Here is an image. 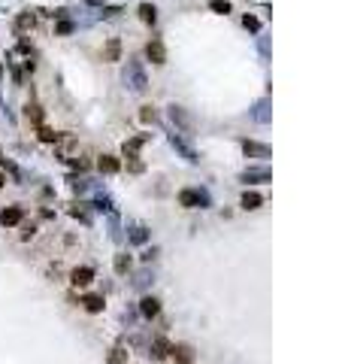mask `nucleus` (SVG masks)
I'll return each instance as SVG.
<instances>
[{"label": "nucleus", "instance_id": "1", "mask_svg": "<svg viewBox=\"0 0 345 364\" xmlns=\"http://www.w3.org/2000/svg\"><path fill=\"white\" fill-rule=\"evenodd\" d=\"M124 85L133 91V94H142L145 88H149V79H145V70H142V64L133 58V61H127V67H124Z\"/></svg>", "mask_w": 345, "mask_h": 364}, {"label": "nucleus", "instance_id": "2", "mask_svg": "<svg viewBox=\"0 0 345 364\" xmlns=\"http://www.w3.org/2000/svg\"><path fill=\"white\" fill-rule=\"evenodd\" d=\"M179 207H185V210H206L209 207V194L203 188H182L179 191Z\"/></svg>", "mask_w": 345, "mask_h": 364}, {"label": "nucleus", "instance_id": "3", "mask_svg": "<svg viewBox=\"0 0 345 364\" xmlns=\"http://www.w3.org/2000/svg\"><path fill=\"white\" fill-rule=\"evenodd\" d=\"M91 282H94V267L82 264V267H73V270H70V286H73V289H88Z\"/></svg>", "mask_w": 345, "mask_h": 364}, {"label": "nucleus", "instance_id": "4", "mask_svg": "<svg viewBox=\"0 0 345 364\" xmlns=\"http://www.w3.org/2000/svg\"><path fill=\"white\" fill-rule=\"evenodd\" d=\"M24 222V207L12 204V207H3L0 210V228H15Z\"/></svg>", "mask_w": 345, "mask_h": 364}, {"label": "nucleus", "instance_id": "5", "mask_svg": "<svg viewBox=\"0 0 345 364\" xmlns=\"http://www.w3.org/2000/svg\"><path fill=\"white\" fill-rule=\"evenodd\" d=\"M79 304H82V310H85V313H91V316H97V313H103V310H106V298H103V295H94V292L82 295V298H79Z\"/></svg>", "mask_w": 345, "mask_h": 364}, {"label": "nucleus", "instance_id": "6", "mask_svg": "<svg viewBox=\"0 0 345 364\" xmlns=\"http://www.w3.org/2000/svg\"><path fill=\"white\" fill-rule=\"evenodd\" d=\"M270 179H273V176H270V167H249V170L239 173V182H245V185H249V182H252V185H255V182H270Z\"/></svg>", "mask_w": 345, "mask_h": 364}, {"label": "nucleus", "instance_id": "7", "mask_svg": "<svg viewBox=\"0 0 345 364\" xmlns=\"http://www.w3.org/2000/svg\"><path fill=\"white\" fill-rule=\"evenodd\" d=\"M139 316H142V319H158V316H161V301H158L155 295H145V298L139 301Z\"/></svg>", "mask_w": 345, "mask_h": 364}, {"label": "nucleus", "instance_id": "8", "mask_svg": "<svg viewBox=\"0 0 345 364\" xmlns=\"http://www.w3.org/2000/svg\"><path fill=\"white\" fill-rule=\"evenodd\" d=\"M149 355H152L155 361H164V358H170V343H167V337H164V334H158V337L149 343Z\"/></svg>", "mask_w": 345, "mask_h": 364}, {"label": "nucleus", "instance_id": "9", "mask_svg": "<svg viewBox=\"0 0 345 364\" xmlns=\"http://www.w3.org/2000/svg\"><path fill=\"white\" fill-rule=\"evenodd\" d=\"M170 355H173V361L176 364H194V349H191L188 343H176V346H170Z\"/></svg>", "mask_w": 345, "mask_h": 364}, {"label": "nucleus", "instance_id": "10", "mask_svg": "<svg viewBox=\"0 0 345 364\" xmlns=\"http://www.w3.org/2000/svg\"><path fill=\"white\" fill-rule=\"evenodd\" d=\"M170 118H173V125H179L182 131H194V122H191V115H188L182 106H176V103L170 106Z\"/></svg>", "mask_w": 345, "mask_h": 364}, {"label": "nucleus", "instance_id": "11", "mask_svg": "<svg viewBox=\"0 0 345 364\" xmlns=\"http://www.w3.org/2000/svg\"><path fill=\"white\" fill-rule=\"evenodd\" d=\"M170 143H173V149H179V152L185 155V161H191V164H197V161H200V158H197V152H194V149H191V146H188L179 134H176V131L170 134Z\"/></svg>", "mask_w": 345, "mask_h": 364}, {"label": "nucleus", "instance_id": "12", "mask_svg": "<svg viewBox=\"0 0 345 364\" xmlns=\"http://www.w3.org/2000/svg\"><path fill=\"white\" fill-rule=\"evenodd\" d=\"M145 55H149L152 64H164V61H167V49H164L161 39H152V43L145 46Z\"/></svg>", "mask_w": 345, "mask_h": 364}, {"label": "nucleus", "instance_id": "13", "mask_svg": "<svg viewBox=\"0 0 345 364\" xmlns=\"http://www.w3.org/2000/svg\"><path fill=\"white\" fill-rule=\"evenodd\" d=\"M149 137H152V134H136V137H130V140H124V146H121L124 158H127V155H136V152L149 143Z\"/></svg>", "mask_w": 345, "mask_h": 364}, {"label": "nucleus", "instance_id": "14", "mask_svg": "<svg viewBox=\"0 0 345 364\" xmlns=\"http://www.w3.org/2000/svg\"><path fill=\"white\" fill-rule=\"evenodd\" d=\"M242 152H245L249 158H270V146L255 143V140H242Z\"/></svg>", "mask_w": 345, "mask_h": 364}, {"label": "nucleus", "instance_id": "15", "mask_svg": "<svg viewBox=\"0 0 345 364\" xmlns=\"http://www.w3.org/2000/svg\"><path fill=\"white\" fill-rule=\"evenodd\" d=\"M261 204H264V197H261L258 191H242V197H239V207H242L245 213H255V210H261Z\"/></svg>", "mask_w": 345, "mask_h": 364}, {"label": "nucleus", "instance_id": "16", "mask_svg": "<svg viewBox=\"0 0 345 364\" xmlns=\"http://www.w3.org/2000/svg\"><path fill=\"white\" fill-rule=\"evenodd\" d=\"M149 228L145 225H133L130 231H127V243H133V246H142V243H149Z\"/></svg>", "mask_w": 345, "mask_h": 364}, {"label": "nucleus", "instance_id": "17", "mask_svg": "<svg viewBox=\"0 0 345 364\" xmlns=\"http://www.w3.org/2000/svg\"><path fill=\"white\" fill-rule=\"evenodd\" d=\"M103 61H121V39L112 36L106 46H103Z\"/></svg>", "mask_w": 345, "mask_h": 364}, {"label": "nucleus", "instance_id": "18", "mask_svg": "<svg viewBox=\"0 0 345 364\" xmlns=\"http://www.w3.org/2000/svg\"><path fill=\"white\" fill-rule=\"evenodd\" d=\"M97 170H100V173H118V170H121V161H118L115 155H100Z\"/></svg>", "mask_w": 345, "mask_h": 364}, {"label": "nucleus", "instance_id": "19", "mask_svg": "<svg viewBox=\"0 0 345 364\" xmlns=\"http://www.w3.org/2000/svg\"><path fill=\"white\" fill-rule=\"evenodd\" d=\"M130 264H133V261H130V255H127V252H118V255H115V261H112V270H115L118 276H124V273H130Z\"/></svg>", "mask_w": 345, "mask_h": 364}, {"label": "nucleus", "instance_id": "20", "mask_svg": "<svg viewBox=\"0 0 345 364\" xmlns=\"http://www.w3.org/2000/svg\"><path fill=\"white\" fill-rule=\"evenodd\" d=\"M127 361H130V352L124 346H112L109 355H106V364H127Z\"/></svg>", "mask_w": 345, "mask_h": 364}, {"label": "nucleus", "instance_id": "21", "mask_svg": "<svg viewBox=\"0 0 345 364\" xmlns=\"http://www.w3.org/2000/svg\"><path fill=\"white\" fill-rule=\"evenodd\" d=\"M33 24H36V15H33V12H21V15L15 18V30H18V33H24V30H30Z\"/></svg>", "mask_w": 345, "mask_h": 364}, {"label": "nucleus", "instance_id": "22", "mask_svg": "<svg viewBox=\"0 0 345 364\" xmlns=\"http://www.w3.org/2000/svg\"><path fill=\"white\" fill-rule=\"evenodd\" d=\"M139 18H142L145 24H155V21H158V9H155L152 3H139Z\"/></svg>", "mask_w": 345, "mask_h": 364}, {"label": "nucleus", "instance_id": "23", "mask_svg": "<svg viewBox=\"0 0 345 364\" xmlns=\"http://www.w3.org/2000/svg\"><path fill=\"white\" fill-rule=\"evenodd\" d=\"M24 115H27L33 125H42V106H39V103H27V106H24Z\"/></svg>", "mask_w": 345, "mask_h": 364}, {"label": "nucleus", "instance_id": "24", "mask_svg": "<svg viewBox=\"0 0 345 364\" xmlns=\"http://www.w3.org/2000/svg\"><path fill=\"white\" fill-rule=\"evenodd\" d=\"M67 164H70L73 170H79V173H85V170L91 167V161H88L85 155H70V158H67Z\"/></svg>", "mask_w": 345, "mask_h": 364}, {"label": "nucleus", "instance_id": "25", "mask_svg": "<svg viewBox=\"0 0 345 364\" xmlns=\"http://www.w3.org/2000/svg\"><path fill=\"white\" fill-rule=\"evenodd\" d=\"M267 106H270V100H258V106H255V118H258L261 125H267V122H270V112H267Z\"/></svg>", "mask_w": 345, "mask_h": 364}, {"label": "nucleus", "instance_id": "26", "mask_svg": "<svg viewBox=\"0 0 345 364\" xmlns=\"http://www.w3.org/2000/svg\"><path fill=\"white\" fill-rule=\"evenodd\" d=\"M36 137H39L42 143H55V140H58L61 134H55L52 128H45V125H39V128H36Z\"/></svg>", "mask_w": 345, "mask_h": 364}, {"label": "nucleus", "instance_id": "27", "mask_svg": "<svg viewBox=\"0 0 345 364\" xmlns=\"http://www.w3.org/2000/svg\"><path fill=\"white\" fill-rule=\"evenodd\" d=\"M139 118H142L145 125H155V122H158V109H155V106H142V109H139Z\"/></svg>", "mask_w": 345, "mask_h": 364}, {"label": "nucleus", "instance_id": "28", "mask_svg": "<svg viewBox=\"0 0 345 364\" xmlns=\"http://www.w3.org/2000/svg\"><path fill=\"white\" fill-rule=\"evenodd\" d=\"M145 164L139 161V155H127V173H142Z\"/></svg>", "mask_w": 345, "mask_h": 364}, {"label": "nucleus", "instance_id": "29", "mask_svg": "<svg viewBox=\"0 0 345 364\" xmlns=\"http://www.w3.org/2000/svg\"><path fill=\"white\" fill-rule=\"evenodd\" d=\"M94 210H100V213H109V216H115V210H112V200H109V197H94Z\"/></svg>", "mask_w": 345, "mask_h": 364}, {"label": "nucleus", "instance_id": "30", "mask_svg": "<svg viewBox=\"0 0 345 364\" xmlns=\"http://www.w3.org/2000/svg\"><path fill=\"white\" fill-rule=\"evenodd\" d=\"M209 9L218 12V15H227L230 12V0H209Z\"/></svg>", "mask_w": 345, "mask_h": 364}, {"label": "nucleus", "instance_id": "31", "mask_svg": "<svg viewBox=\"0 0 345 364\" xmlns=\"http://www.w3.org/2000/svg\"><path fill=\"white\" fill-rule=\"evenodd\" d=\"M70 216H76V219H79V222H85V225L91 222V216L82 210V204H73V207H70Z\"/></svg>", "mask_w": 345, "mask_h": 364}, {"label": "nucleus", "instance_id": "32", "mask_svg": "<svg viewBox=\"0 0 345 364\" xmlns=\"http://www.w3.org/2000/svg\"><path fill=\"white\" fill-rule=\"evenodd\" d=\"M70 185H73V191H76V194H85V191H88V182H85V179H79V176H70Z\"/></svg>", "mask_w": 345, "mask_h": 364}, {"label": "nucleus", "instance_id": "33", "mask_svg": "<svg viewBox=\"0 0 345 364\" xmlns=\"http://www.w3.org/2000/svg\"><path fill=\"white\" fill-rule=\"evenodd\" d=\"M33 234H36V225H33V222H21V234H18V237H21V240H30Z\"/></svg>", "mask_w": 345, "mask_h": 364}, {"label": "nucleus", "instance_id": "34", "mask_svg": "<svg viewBox=\"0 0 345 364\" xmlns=\"http://www.w3.org/2000/svg\"><path fill=\"white\" fill-rule=\"evenodd\" d=\"M242 24H245L249 30H258V27H261V21H258L255 15H245V18H242Z\"/></svg>", "mask_w": 345, "mask_h": 364}, {"label": "nucleus", "instance_id": "35", "mask_svg": "<svg viewBox=\"0 0 345 364\" xmlns=\"http://www.w3.org/2000/svg\"><path fill=\"white\" fill-rule=\"evenodd\" d=\"M155 258H158V246H152V249H145V252H142V261H145V264H152Z\"/></svg>", "mask_w": 345, "mask_h": 364}, {"label": "nucleus", "instance_id": "36", "mask_svg": "<svg viewBox=\"0 0 345 364\" xmlns=\"http://www.w3.org/2000/svg\"><path fill=\"white\" fill-rule=\"evenodd\" d=\"M133 286H149V270H142V273L133 279Z\"/></svg>", "mask_w": 345, "mask_h": 364}, {"label": "nucleus", "instance_id": "37", "mask_svg": "<svg viewBox=\"0 0 345 364\" xmlns=\"http://www.w3.org/2000/svg\"><path fill=\"white\" fill-rule=\"evenodd\" d=\"M70 30H73V24H70V21H61V24H58V33H70Z\"/></svg>", "mask_w": 345, "mask_h": 364}, {"label": "nucleus", "instance_id": "38", "mask_svg": "<svg viewBox=\"0 0 345 364\" xmlns=\"http://www.w3.org/2000/svg\"><path fill=\"white\" fill-rule=\"evenodd\" d=\"M6 185V173H3V167H0V188Z\"/></svg>", "mask_w": 345, "mask_h": 364}, {"label": "nucleus", "instance_id": "39", "mask_svg": "<svg viewBox=\"0 0 345 364\" xmlns=\"http://www.w3.org/2000/svg\"><path fill=\"white\" fill-rule=\"evenodd\" d=\"M0 161H3V152H0Z\"/></svg>", "mask_w": 345, "mask_h": 364}]
</instances>
